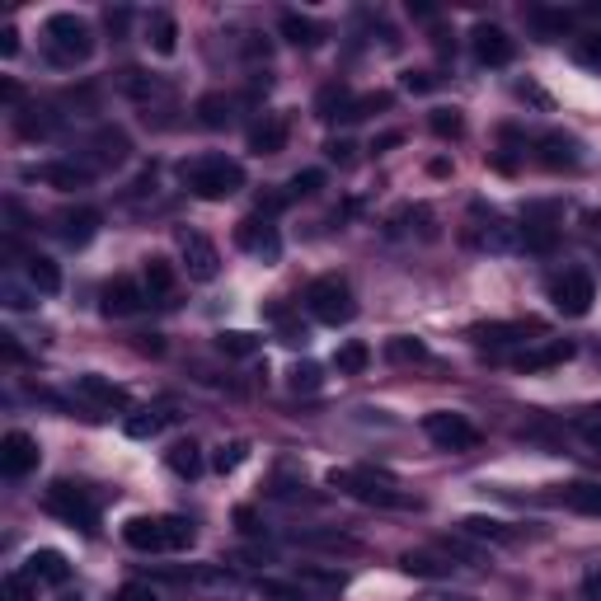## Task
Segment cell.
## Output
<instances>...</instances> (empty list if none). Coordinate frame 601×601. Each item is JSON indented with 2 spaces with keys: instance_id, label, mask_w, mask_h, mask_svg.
<instances>
[{
  "instance_id": "1",
  "label": "cell",
  "mask_w": 601,
  "mask_h": 601,
  "mask_svg": "<svg viewBox=\"0 0 601 601\" xmlns=\"http://www.w3.org/2000/svg\"><path fill=\"white\" fill-rule=\"evenodd\" d=\"M179 174H184L188 193L202 202H226L245 188V165H240V160H226V155H198V160H188Z\"/></svg>"
},
{
  "instance_id": "2",
  "label": "cell",
  "mask_w": 601,
  "mask_h": 601,
  "mask_svg": "<svg viewBox=\"0 0 601 601\" xmlns=\"http://www.w3.org/2000/svg\"><path fill=\"white\" fill-rule=\"evenodd\" d=\"M123 540L141 555H170V550H188L198 531L188 517H132L123 526Z\"/></svg>"
},
{
  "instance_id": "3",
  "label": "cell",
  "mask_w": 601,
  "mask_h": 601,
  "mask_svg": "<svg viewBox=\"0 0 601 601\" xmlns=\"http://www.w3.org/2000/svg\"><path fill=\"white\" fill-rule=\"evenodd\" d=\"M43 52L52 66H80L90 62L94 52V33L90 24L80 15H71V10H62V15H52L43 24Z\"/></svg>"
},
{
  "instance_id": "4",
  "label": "cell",
  "mask_w": 601,
  "mask_h": 601,
  "mask_svg": "<svg viewBox=\"0 0 601 601\" xmlns=\"http://www.w3.org/2000/svg\"><path fill=\"white\" fill-rule=\"evenodd\" d=\"M329 484L339 494L357 498V503H376V508H409V498L400 494V484L386 475V470H371V465H357V470H329Z\"/></svg>"
},
{
  "instance_id": "5",
  "label": "cell",
  "mask_w": 601,
  "mask_h": 601,
  "mask_svg": "<svg viewBox=\"0 0 601 601\" xmlns=\"http://www.w3.org/2000/svg\"><path fill=\"white\" fill-rule=\"evenodd\" d=\"M43 508L52 512V517H62V522L80 526V531H94V526H99V503H94V494L85 484H71V479H57V484L47 489Z\"/></svg>"
},
{
  "instance_id": "6",
  "label": "cell",
  "mask_w": 601,
  "mask_h": 601,
  "mask_svg": "<svg viewBox=\"0 0 601 601\" xmlns=\"http://www.w3.org/2000/svg\"><path fill=\"white\" fill-rule=\"evenodd\" d=\"M306 310L315 315L320 324H348L357 315V301H353V287L343 278H315L306 287Z\"/></svg>"
},
{
  "instance_id": "7",
  "label": "cell",
  "mask_w": 601,
  "mask_h": 601,
  "mask_svg": "<svg viewBox=\"0 0 601 601\" xmlns=\"http://www.w3.org/2000/svg\"><path fill=\"white\" fill-rule=\"evenodd\" d=\"M423 432H428L432 447H442V451H475L479 447V428L465 414H451V409H437V414L423 418Z\"/></svg>"
},
{
  "instance_id": "8",
  "label": "cell",
  "mask_w": 601,
  "mask_h": 601,
  "mask_svg": "<svg viewBox=\"0 0 601 601\" xmlns=\"http://www.w3.org/2000/svg\"><path fill=\"white\" fill-rule=\"evenodd\" d=\"M550 301H555L559 315H587L592 310V301H597V282H592V273H583V268H569L564 278L550 282Z\"/></svg>"
},
{
  "instance_id": "9",
  "label": "cell",
  "mask_w": 601,
  "mask_h": 601,
  "mask_svg": "<svg viewBox=\"0 0 601 601\" xmlns=\"http://www.w3.org/2000/svg\"><path fill=\"white\" fill-rule=\"evenodd\" d=\"M118 94H127L132 104H141V108H155V104H170L174 99V85L165 76H151V71H137V66H123L118 71Z\"/></svg>"
},
{
  "instance_id": "10",
  "label": "cell",
  "mask_w": 601,
  "mask_h": 601,
  "mask_svg": "<svg viewBox=\"0 0 601 601\" xmlns=\"http://www.w3.org/2000/svg\"><path fill=\"white\" fill-rule=\"evenodd\" d=\"M24 179H29V184L57 188V193H80V188L94 184V170L90 165H76V160H47V165H29Z\"/></svg>"
},
{
  "instance_id": "11",
  "label": "cell",
  "mask_w": 601,
  "mask_h": 601,
  "mask_svg": "<svg viewBox=\"0 0 601 601\" xmlns=\"http://www.w3.org/2000/svg\"><path fill=\"white\" fill-rule=\"evenodd\" d=\"M179 254H184V268L193 282H212L221 273V254L202 231H179Z\"/></svg>"
},
{
  "instance_id": "12",
  "label": "cell",
  "mask_w": 601,
  "mask_h": 601,
  "mask_svg": "<svg viewBox=\"0 0 601 601\" xmlns=\"http://www.w3.org/2000/svg\"><path fill=\"white\" fill-rule=\"evenodd\" d=\"M235 240H240V249H249V254H259V259H278L282 254V235L278 226H273V216H245L240 226H235Z\"/></svg>"
},
{
  "instance_id": "13",
  "label": "cell",
  "mask_w": 601,
  "mask_h": 601,
  "mask_svg": "<svg viewBox=\"0 0 601 601\" xmlns=\"http://www.w3.org/2000/svg\"><path fill=\"white\" fill-rule=\"evenodd\" d=\"M38 470V442H33L29 432H5V442H0V475L5 479H24Z\"/></svg>"
},
{
  "instance_id": "14",
  "label": "cell",
  "mask_w": 601,
  "mask_h": 601,
  "mask_svg": "<svg viewBox=\"0 0 601 601\" xmlns=\"http://www.w3.org/2000/svg\"><path fill=\"white\" fill-rule=\"evenodd\" d=\"M292 583L306 592L310 601H324V597H339L343 587H348V573L343 569H324V564H301L292 573Z\"/></svg>"
},
{
  "instance_id": "15",
  "label": "cell",
  "mask_w": 601,
  "mask_h": 601,
  "mask_svg": "<svg viewBox=\"0 0 601 601\" xmlns=\"http://www.w3.org/2000/svg\"><path fill=\"white\" fill-rule=\"evenodd\" d=\"M536 146H540V165L545 170H578L583 165V146L569 132H545Z\"/></svg>"
},
{
  "instance_id": "16",
  "label": "cell",
  "mask_w": 601,
  "mask_h": 601,
  "mask_svg": "<svg viewBox=\"0 0 601 601\" xmlns=\"http://www.w3.org/2000/svg\"><path fill=\"white\" fill-rule=\"evenodd\" d=\"M146 301H151L146 287H137L132 278H113L104 287V315H108V320H127V315H137Z\"/></svg>"
},
{
  "instance_id": "17",
  "label": "cell",
  "mask_w": 601,
  "mask_h": 601,
  "mask_svg": "<svg viewBox=\"0 0 601 601\" xmlns=\"http://www.w3.org/2000/svg\"><path fill=\"white\" fill-rule=\"evenodd\" d=\"M573 357V343L569 339H545L536 348H522V353L512 357V367L517 371H550V367H564Z\"/></svg>"
},
{
  "instance_id": "18",
  "label": "cell",
  "mask_w": 601,
  "mask_h": 601,
  "mask_svg": "<svg viewBox=\"0 0 601 601\" xmlns=\"http://www.w3.org/2000/svg\"><path fill=\"white\" fill-rule=\"evenodd\" d=\"M19 569L29 573V578H33L38 587H62L66 578H71V564H66L62 550H33V555L24 559Z\"/></svg>"
},
{
  "instance_id": "19",
  "label": "cell",
  "mask_w": 601,
  "mask_h": 601,
  "mask_svg": "<svg viewBox=\"0 0 601 601\" xmlns=\"http://www.w3.org/2000/svg\"><path fill=\"white\" fill-rule=\"evenodd\" d=\"M470 38H475V57L484 66H508L512 52H517V47H512V38L498 29V24H479Z\"/></svg>"
},
{
  "instance_id": "20",
  "label": "cell",
  "mask_w": 601,
  "mask_h": 601,
  "mask_svg": "<svg viewBox=\"0 0 601 601\" xmlns=\"http://www.w3.org/2000/svg\"><path fill=\"white\" fill-rule=\"evenodd\" d=\"M99 221H104V216L94 212V207H71V212L57 216V235H62L71 249H80V245H90V240H94Z\"/></svg>"
},
{
  "instance_id": "21",
  "label": "cell",
  "mask_w": 601,
  "mask_h": 601,
  "mask_svg": "<svg viewBox=\"0 0 601 601\" xmlns=\"http://www.w3.org/2000/svg\"><path fill=\"white\" fill-rule=\"evenodd\" d=\"M90 151H94V165H104V170H118L127 155H132V141H127L123 127H99L90 141Z\"/></svg>"
},
{
  "instance_id": "22",
  "label": "cell",
  "mask_w": 601,
  "mask_h": 601,
  "mask_svg": "<svg viewBox=\"0 0 601 601\" xmlns=\"http://www.w3.org/2000/svg\"><path fill=\"white\" fill-rule=\"evenodd\" d=\"M526 334H540L536 320H517V324H475L470 329V339L484 343V348H503V343H517Z\"/></svg>"
},
{
  "instance_id": "23",
  "label": "cell",
  "mask_w": 601,
  "mask_h": 601,
  "mask_svg": "<svg viewBox=\"0 0 601 601\" xmlns=\"http://www.w3.org/2000/svg\"><path fill=\"white\" fill-rule=\"evenodd\" d=\"M193 113H198V123L207 127V132H226V127L235 123V99H231V94H221V90L202 94Z\"/></svg>"
},
{
  "instance_id": "24",
  "label": "cell",
  "mask_w": 601,
  "mask_h": 601,
  "mask_svg": "<svg viewBox=\"0 0 601 601\" xmlns=\"http://www.w3.org/2000/svg\"><path fill=\"white\" fill-rule=\"evenodd\" d=\"M249 151H254V155L287 151V118H263V123L249 127Z\"/></svg>"
},
{
  "instance_id": "25",
  "label": "cell",
  "mask_w": 601,
  "mask_h": 601,
  "mask_svg": "<svg viewBox=\"0 0 601 601\" xmlns=\"http://www.w3.org/2000/svg\"><path fill=\"white\" fill-rule=\"evenodd\" d=\"M24 273H29V287L38 296H57V292H62V268L47 259V254H29V259H24Z\"/></svg>"
},
{
  "instance_id": "26",
  "label": "cell",
  "mask_w": 601,
  "mask_h": 601,
  "mask_svg": "<svg viewBox=\"0 0 601 601\" xmlns=\"http://www.w3.org/2000/svg\"><path fill=\"white\" fill-rule=\"evenodd\" d=\"M400 569L409 573V578H451V555H432V550H409V555L400 559Z\"/></svg>"
},
{
  "instance_id": "27",
  "label": "cell",
  "mask_w": 601,
  "mask_h": 601,
  "mask_svg": "<svg viewBox=\"0 0 601 601\" xmlns=\"http://www.w3.org/2000/svg\"><path fill=\"white\" fill-rule=\"evenodd\" d=\"M76 390L85 395V400L99 404V409H123V404H127V390H123V386H113V381H104L99 371H90V376H80Z\"/></svg>"
},
{
  "instance_id": "28",
  "label": "cell",
  "mask_w": 601,
  "mask_h": 601,
  "mask_svg": "<svg viewBox=\"0 0 601 601\" xmlns=\"http://www.w3.org/2000/svg\"><path fill=\"white\" fill-rule=\"evenodd\" d=\"M348 108H353V90L343 85V80H334V85H324L320 99H315V118H324V123H348Z\"/></svg>"
},
{
  "instance_id": "29",
  "label": "cell",
  "mask_w": 601,
  "mask_h": 601,
  "mask_svg": "<svg viewBox=\"0 0 601 601\" xmlns=\"http://www.w3.org/2000/svg\"><path fill=\"white\" fill-rule=\"evenodd\" d=\"M278 33L287 38L292 47H320L324 43V29L315 24V19H306V15H296V10H287V15L278 19Z\"/></svg>"
},
{
  "instance_id": "30",
  "label": "cell",
  "mask_w": 601,
  "mask_h": 601,
  "mask_svg": "<svg viewBox=\"0 0 601 601\" xmlns=\"http://www.w3.org/2000/svg\"><path fill=\"white\" fill-rule=\"evenodd\" d=\"M146 43H151L160 57H174V47H179V19L155 10V15L146 19Z\"/></svg>"
},
{
  "instance_id": "31",
  "label": "cell",
  "mask_w": 601,
  "mask_h": 601,
  "mask_svg": "<svg viewBox=\"0 0 601 601\" xmlns=\"http://www.w3.org/2000/svg\"><path fill=\"white\" fill-rule=\"evenodd\" d=\"M146 296H151V301H165V306L174 301V263L160 259V254L146 259Z\"/></svg>"
},
{
  "instance_id": "32",
  "label": "cell",
  "mask_w": 601,
  "mask_h": 601,
  "mask_svg": "<svg viewBox=\"0 0 601 601\" xmlns=\"http://www.w3.org/2000/svg\"><path fill=\"white\" fill-rule=\"evenodd\" d=\"M188 583H198L202 592H226V597H235V592L245 587L231 569H226V564H202V569L188 573Z\"/></svg>"
},
{
  "instance_id": "33",
  "label": "cell",
  "mask_w": 601,
  "mask_h": 601,
  "mask_svg": "<svg viewBox=\"0 0 601 601\" xmlns=\"http://www.w3.org/2000/svg\"><path fill=\"white\" fill-rule=\"evenodd\" d=\"M479 245L494 249V254H508V249L522 245V235H517V226H508L503 216H489V221L479 226Z\"/></svg>"
},
{
  "instance_id": "34",
  "label": "cell",
  "mask_w": 601,
  "mask_h": 601,
  "mask_svg": "<svg viewBox=\"0 0 601 601\" xmlns=\"http://www.w3.org/2000/svg\"><path fill=\"white\" fill-rule=\"evenodd\" d=\"M170 409H141V414H132L123 423V432L127 437H137V442H146V437H155L160 428H170Z\"/></svg>"
},
{
  "instance_id": "35",
  "label": "cell",
  "mask_w": 601,
  "mask_h": 601,
  "mask_svg": "<svg viewBox=\"0 0 601 601\" xmlns=\"http://www.w3.org/2000/svg\"><path fill=\"white\" fill-rule=\"evenodd\" d=\"M19 132H24V137H52V132H57V118H52V108H43V104L19 108Z\"/></svg>"
},
{
  "instance_id": "36",
  "label": "cell",
  "mask_w": 601,
  "mask_h": 601,
  "mask_svg": "<svg viewBox=\"0 0 601 601\" xmlns=\"http://www.w3.org/2000/svg\"><path fill=\"white\" fill-rule=\"evenodd\" d=\"M170 470L179 479H198L202 475V451L198 442H174L170 447Z\"/></svg>"
},
{
  "instance_id": "37",
  "label": "cell",
  "mask_w": 601,
  "mask_h": 601,
  "mask_svg": "<svg viewBox=\"0 0 601 601\" xmlns=\"http://www.w3.org/2000/svg\"><path fill=\"white\" fill-rule=\"evenodd\" d=\"M461 536H470V540H494V545H508L512 531H508L503 522H494V517H465V522H461Z\"/></svg>"
},
{
  "instance_id": "38",
  "label": "cell",
  "mask_w": 601,
  "mask_h": 601,
  "mask_svg": "<svg viewBox=\"0 0 601 601\" xmlns=\"http://www.w3.org/2000/svg\"><path fill=\"white\" fill-rule=\"evenodd\" d=\"M564 503L573 512H583V517H601V484H569Z\"/></svg>"
},
{
  "instance_id": "39",
  "label": "cell",
  "mask_w": 601,
  "mask_h": 601,
  "mask_svg": "<svg viewBox=\"0 0 601 601\" xmlns=\"http://www.w3.org/2000/svg\"><path fill=\"white\" fill-rule=\"evenodd\" d=\"M367 362H371V348H367V343H357V339H348L339 353H334V367H339L343 376H362Z\"/></svg>"
},
{
  "instance_id": "40",
  "label": "cell",
  "mask_w": 601,
  "mask_h": 601,
  "mask_svg": "<svg viewBox=\"0 0 601 601\" xmlns=\"http://www.w3.org/2000/svg\"><path fill=\"white\" fill-rule=\"evenodd\" d=\"M531 24H536L540 38H564L573 29V15L569 10H531Z\"/></svg>"
},
{
  "instance_id": "41",
  "label": "cell",
  "mask_w": 601,
  "mask_h": 601,
  "mask_svg": "<svg viewBox=\"0 0 601 601\" xmlns=\"http://www.w3.org/2000/svg\"><path fill=\"white\" fill-rule=\"evenodd\" d=\"M216 348L226 357H254L259 353V334H245V329H226V334H216Z\"/></svg>"
},
{
  "instance_id": "42",
  "label": "cell",
  "mask_w": 601,
  "mask_h": 601,
  "mask_svg": "<svg viewBox=\"0 0 601 601\" xmlns=\"http://www.w3.org/2000/svg\"><path fill=\"white\" fill-rule=\"evenodd\" d=\"M259 597L263 601H310L292 578H259Z\"/></svg>"
},
{
  "instance_id": "43",
  "label": "cell",
  "mask_w": 601,
  "mask_h": 601,
  "mask_svg": "<svg viewBox=\"0 0 601 601\" xmlns=\"http://www.w3.org/2000/svg\"><path fill=\"white\" fill-rule=\"evenodd\" d=\"M5 601H38V583H33L24 569H15V573H5Z\"/></svg>"
},
{
  "instance_id": "44",
  "label": "cell",
  "mask_w": 601,
  "mask_h": 601,
  "mask_svg": "<svg viewBox=\"0 0 601 601\" xmlns=\"http://www.w3.org/2000/svg\"><path fill=\"white\" fill-rule=\"evenodd\" d=\"M573 432L583 437L587 451H601V409H587V414L573 418Z\"/></svg>"
},
{
  "instance_id": "45",
  "label": "cell",
  "mask_w": 601,
  "mask_h": 601,
  "mask_svg": "<svg viewBox=\"0 0 601 601\" xmlns=\"http://www.w3.org/2000/svg\"><path fill=\"white\" fill-rule=\"evenodd\" d=\"M386 357H390V362H428V343H418V339H390V343H386Z\"/></svg>"
},
{
  "instance_id": "46",
  "label": "cell",
  "mask_w": 601,
  "mask_h": 601,
  "mask_svg": "<svg viewBox=\"0 0 601 601\" xmlns=\"http://www.w3.org/2000/svg\"><path fill=\"white\" fill-rule=\"evenodd\" d=\"M245 456H249V442H226V447H216L212 465L221 470V475H231V470H240V465H245Z\"/></svg>"
},
{
  "instance_id": "47",
  "label": "cell",
  "mask_w": 601,
  "mask_h": 601,
  "mask_svg": "<svg viewBox=\"0 0 601 601\" xmlns=\"http://www.w3.org/2000/svg\"><path fill=\"white\" fill-rule=\"evenodd\" d=\"M573 57H578V66H587V71H601V33L578 38V43H573Z\"/></svg>"
},
{
  "instance_id": "48",
  "label": "cell",
  "mask_w": 601,
  "mask_h": 601,
  "mask_svg": "<svg viewBox=\"0 0 601 601\" xmlns=\"http://www.w3.org/2000/svg\"><path fill=\"white\" fill-rule=\"evenodd\" d=\"M273 320H278V329H282V343H292V348H296V343H301V348H306V343H310L306 324H301V320H292V315H287V310H282V306H273Z\"/></svg>"
},
{
  "instance_id": "49",
  "label": "cell",
  "mask_w": 601,
  "mask_h": 601,
  "mask_svg": "<svg viewBox=\"0 0 601 601\" xmlns=\"http://www.w3.org/2000/svg\"><path fill=\"white\" fill-rule=\"evenodd\" d=\"M428 127L437 132V137H461V113L456 108H432V118H428Z\"/></svg>"
},
{
  "instance_id": "50",
  "label": "cell",
  "mask_w": 601,
  "mask_h": 601,
  "mask_svg": "<svg viewBox=\"0 0 601 601\" xmlns=\"http://www.w3.org/2000/svg\"><path fill=\"white\" fill-rule=\"evenodd\" d=\"M292 390L296 395H315V390H320V367H315V362H296L292 367Z\"/></svg>"
},
{
  "instance_id": "51",
  "label": "cell",
  "mask_w": 601,
  "mask_h": 601,
  "mask_svg": "<svg viewBox=\"0 0 601 601\" xmlns=\"http://www.w3.org/2000/svg\"><path fill=\"white\" fill-rule=\"evenodd\" d=\"M320 188H324V170H301L292 184H287V198H310V193H320Z\"/></svg>"
},
{
  "instance_id": "52",
  "label": "cell",
  "mask_w": 601,
  "mask_h": 601,
  "mask_svg": "<svg viewBox=\"0 0 601 601\" xmlns=\"http://www.w3.org/2000/svg\"><path fill=\"white\" fill-rule=\"evenodd\" d=\"M324 155H329V160H334V165H353V155H357V146L353 141H324Z\"/></svg>"
},
{
  "instance_id": "53",
  "label": "cell",
  "mask_w": 601,
  "mask_h": 601,
  "mask_svg": "<svg viewBox=\"0 0 601 601\" xmlns=\"http://www.w3.org/2000/svg\"><path fill=\"white\" fill-rule=\"evenodd\" d=\"M432 85H437L432 71H409V76H404V90H414V94H428Z\"/></svg>"
},
{
  "instance_id": "54",
  "label": "cell",
  "mask_w": 601,
  "mask_h": 601,
  "mask_svg": "<svg viewBox=\"0 0 601 601\" xmlns=\"http://www.w3.org/2000/svg\"><path fill=\"white\" fill-rule=\"evenodd\" d=\"M113 601H160V597H155V592H151V587H146V583H127V587H123V592H118V597H113Z\"/></svg>"
},
{
  "instance_id": "55",
  "label": "cell",
  "mask_w": 601,
  "mask_h": 601,
  "mask_svg": "<svg viewBox=\"0 0 601 601\" xmlns=\"http://www.w3.org/2000/svg\"><path fill=\"white\" fill-rule=\"evenodd\" d=\"M0 353H5V362H24V348L15 343V334H0Z\"/></svg>"
},
{
  "instance_id": "56",
  "label": "cell",
  "mask_w": 601,
  "mask_h": 601,
  "mask_svg": "<svg viewBox=\"0 0 601 601\" xmlns=\"http://www.w3.org/2000/svg\"><path fill=\"white\" fill-rule=\"evenodd\" d=\"M418 601H479V597H470V592H451L447 587V592H423Z\"/></svg>"
},
{
  "instance_id": "57",
  "label": "cell",
  "mask_w": 601,
  "mask_h": 601,
  "mask_svg": "<svg viewBox=\"0 0 601 601\" xmlns=\"http://www.w3.org/2000/svg\"><path fill=\"white\" fill-rule=\"evenodd\" d=\"M19 52V29H5L0 33V57H15Z\"/></svg>"
},
{
  "instance_id": "58",
  "label": "cell",
  "mask_w": 601,
  "mask_h": 601,
  "mask_svg": "<svg viewBox=\"0 0 601 601\" xmlns=\"http://www.w3.org/2000/svg\"><path fill=\"white\" fill-rule=\"evenodd\" d=\"M0 99H5V104H19V85H15V80H0Z\"/></svg>"
},
{
  "instance_id": "59",
  "label": "cell",
  "mask_w": 601,
  "mask_h": 601,
  "mask_svg": "<svg viewBox=\"0 0 601 601\" xmlns=\"http://www.w3.org/2000/svg\"><path fill=\"white\" fill-rule=\"evenodd\" d=\"M108 29L123 33V29H127V10H108Z\"/></svg>"
},
{
  "instance_id": "60",
  "label": "cell",
  "mask_w": 601,
  "mask_h": 601,
  "mask_svg": "<svg viewBox=\"0 0 601 601\" xmlns=\"http://www.w3.org/2000/svg\"><path fill=\"white\" fill-rule=\"evenodd\" d=\"M583 587H587V597L597 601V597H601V573H592V578H587V583H583Z\"/></svg>"
},
{
  "instance_id": "61",
  "label": "cell",
  "mask_w": 601,
  "mask_h": 601,
  "mask_svg": "<svg viewBox=\"0 0 601 601\" xmlns=\"http://www.w3.org/2000/svg\"><path fill=\"white\" fill-rule=\"evenodd\" d=\"M66 601H80V597H66Z\"/></svg>"
}]
</instances>
